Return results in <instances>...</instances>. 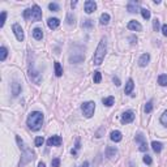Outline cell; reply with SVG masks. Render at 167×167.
Segmentation results:
<instances>
[{
	"label": "cell",
	"mask_w": 167,
	"mask_h": 167,
	"mask_svg": "<svg viewBox=\"0 0 167 167\" xmlns=\"http://www.w3.org/2000/svg\"><path fill=\"white\" fill-rule=\"evenodd\" d=\"M26 124L31 130H39L43 124V114L39 112V111H33L28 116Z\"/></svg>",
	"instance_id": "cell-1"
},
{
	"label": "cell",
	"mask_w": 167,
	"mask_h": 167,
	"mask_svg": "<svg viewBox=\"0 0 167 167\" xmlns=\"http://www.w3.org/2000/svg\"><path fill=\"white\" fill-rule=\"evenodd\" d=\"M106 47H107V43H106V39L102 38L101 42H99L98 47H97L95 52H94V56H93V62L95 65H101L105 59V55H106Z\"/></svg>",
	"instance_id": "cell-2"
},
{
	"label": "cell",
	"mask_w": 167,
	"mask_h": 167,
	"mask_svg": "<svg viewBox=\"0 0 167 167\" xmlns=\"http://www.w3.org/2000/svg\"><path fill=\"white\" fill-rule=\"evenodd\" d=\"M81 110H82V114L85 115V118H91V116L94 115V111H95V103H94V102L82 103Z\"/></svg>",
	"instance_id": "cell-3"
},
{
	"label": "cell",
	"mask_w": 167,
	"mask_h": 167,
	"mask_svg": "<svg viewBox=\"0 0 167 167\" xmlns=\"http://www.w3.org/2000/svg\"><path fill=\"white\" fill-rule=\"evenodd\" d=\"M33 158H34V153L30 149H25L24 150V154H22V158H21V162H20V167L25 166L26 163L33 161Z\"/></svg>",
	"instance_id": "cell-4"
},
{
	"label": "cell",
	"mask_w": 167,
	"mask_h": 167,
	"mask_svg": "<svg viewBox=\"0 0 167 167\" xmlns=\"http://www.w3.org/2000/svg\"><path fill=\"white\" fill-rule=\"evenodd\" d=\"M12 29H13V33H14V35H16V38H17V41L22 42L24 38H25V34H24L22 28H21L18 24H14V25L12 26Z\"/></svg>",
	"instance_id": "cell-5"
},
{
	"label": "cell",
	"mask_w": 167,
	"mask_h": 167,
	"mask_svg": "<svg viewBox=\"0 0 167 167\" xmlns=\"http://www.w3.org/2000/svg\"><path fill=\"white\" fill-rule=\"evenodd\" d=\"M136 142L140 144V151H146L147 150V144H146V139L142 133H139L136 136Z\"/></svg>",
	"instance_id": "cell-6"
},
{
	"label": "cell",
	"mask_w": 167,
	"mask_h": 167,
	"mask_svg": "<svg viewBox=\"0 0 167 167\" xmlns=\"http://www.w3.org/2000/svg\"><path fill=\"white\" fill-rule=\"evenodd\" d=\"M135 119V114L133 111H125L122 115V123L123 124H128V123H132Z\"/></svg>",
	"instance_id": "cell-7"
},
{
	"label": "cell",
	"mask_w": 167,
	"mask_h": 167,
	"mask_svg": "<svg viewBox=\"0 0 167 167\" xmlns=\"http://www.w3.org/2000/svg\"><path fill=\"white\" fill-rule=\"evenodd\" d=\"M42 20V11L38 5L33 7V14H31V21H41Z\"/></svg>",
	"instance_id": "cell-8"
},
{
	"label": "cell",
	"mask_w": 167,
	"mask_h": 167,
	"mask_svg": "<svg viewBox=\"0 0 167 167\" xmlns=\"http://www.w3.org/2000/svg\"><path fill=\"white\" fill-rule=\"evenodd\" d=\"M63 142L62 137L60 136H51L47 140V145L48 146H60Z\"/></svg>",
	"instance_id": "cell-9"
},
{
	"label": "cell",
	"mask_w": 167,
	"mask_h": 167,
	"mask_svg": "<svg viewBox=\"0 0 167 167\" xmlns=\"http://www.w3.org/2000/svg\"><path fill=\"white\" fill-rule=\"evenodd\" d=\"M95 9H97V3H95V1H93V0H88V1L85 3V12L88 14L93 13Z\"/></svg>",
	"instance_id": "cell-10"
},
{
	"label": "cell",
	"mask_w": 167,
	"mask_h": 167,
	"mask_svg": "<svg viewBox=\"0 0 167 167\" xmlns=\"http://www.w3.org/2000/svg\"><path fill=\"white\" fill-rule=\"evenodd\" d=\"M128 29H129V30H133V31H141L142 26H141V24H140L139 21L132 20V21L128 22Z\"/></svg>",
	"instance_id": "cell-11"
},
{
	"label": "cell",
	"mask_w": 167,
	"mask_h": 167,
	"mask_svg": "<svg viewBox=\"0 0 167 167\" xmlns=\"http://www.w3.org/2000/svg\"><path fill=\"white\" fill-rule=\"evenodd\" d=\"M47 25H48V28L50 29H52V30H54V29H56L57 26L60 25V20L59 18H48L47 20Z\"/></svg>",
	"instance_id": "cell-12"
},
{
	"label": "cell",
	"mask_w": 167,
	"mask_h": 167,
	"mask_svg": "<svg viewBox=\"0 0 167 167\" xmlns=\"http://www.w3.org/2000/svg\"><path fill=\"white\" fill-rule=\"evenodd\" d=\"M127 9H128V12H130V13H135V12L139 11V3H137V1H135V0H132V1H129V3H128Z\"/></svg>",
	"instance_id": "cell-13"
},
{
	"label": "cell",
	"mask_w": 167,
	"mask_h": 167,
	"mask_svg": "<svg viewBox=\"0 0 167 167\" xmlns=\"http://www.w3.org/2000/svg\"><path fill=\"white\" fill-rule=\"evenodd\" d=\"M149 60H150L149 54H142L139 59V65L140 67H146L147 63H149Z\"/></svg>",
	"instance_id": "cell-14"
},
{
	"label": "cell",
	"mask_w": 167,
	"mask_h": 167,
	"mask_svg": "<svg viewBox=\"0 0 167 167\" xmlns=\"http://www.w3.org/2000/svg\"><path fill=\"white\" fill-rule=\"evenodd\" d=\"M118 154V149L114 146H107L106 147V157L107 158H114Z\"/></svg>",
	"instance_id": "cell-15"
},
{
	"label": "cell",
	"mask_w": 167,
	"mask_h": 167,
	"mask_svg": "<svg viewBox=\"0 0 167 167\" xmlns=\"http://www.w3.org/2000/svg\"><path fill=\"white\" fill-rule=\"evenodd\" d=\"M111 140H112L114 142H120L123 139L122 136V132H119V130H114V132H111Z\"/></svg>",
	"instance_id": "cell-16"
},
{
	"label": "cell",
	"mask_w": 167,
	"mask_h": 167,
	"mask_svg": "<svg viewBox=\"0 0 167 167\" xmlns=\"http://www.w3.org/2000/svg\"><path fill=\"white\" fill-rule=\"evenodd\" d=\"M20 93H21V85L18 82H13L12 84V94H13V97H17Z\"/></svg>",
	"instance_id": "cell-17"
},
{
	"label": "cell",
	"mask_w": 167,
	"mask_h": 167,
	"mask_svg": "<svg viewBox=\"0 0 167 167\" xmlns=\"http://www.w3.org/2000/svg\"><path fill=\"white\" fill-rule=\"evenodd\" d=\"M133 88H135V82H133L132 78H129V80H128V82H127V85H125L124 93L125 94H130V93H132V90H133Z\"/></svg>",
	"instance_id": "cell-18"
},
{
	"label": "cell",
	"mask_w": 167,
	"mask_h": 167,
	"mask_svg": "<svg viewBox=\"0 0 167 167\" xmlns=\"http://www.w3.org/2000/svg\"><path fill=\"white\" fill-rule=\"evenodd\" d=\"M33 37H34L37 41H41V39H42V38H43V31H42V29L35 28L34 30H33Z\"/></svg>",
	"instance_id": "cell-19"
},
{
	"label": "cell",
	"mask_w": 167,
	"mask_h": 167,
	"mask_svg": "<svg viewBox=\"0 0 167 167\" xmlns=\"http://www.w3.org/2000/svg\"><path fill=\"white\" fill-rule=\"evenodd\" d=\"M108 21H110V14H108V13H102V16H101V18H99L101 25H107Z\"/></svg>",
	"instance_id": "cell-20"
},
{
	"label": "cell",
	"mask_w": 167,
	"mask_h": 167,
	"mask_svg": "<svg viewBox=\"0 0 167 167\" xmlns=\"http://www.w3.org/2000/svg\"><path fill=\"white\" fill-rule=\"evenodd\" d=\"M54 67H55V74H56L57 77H60L63 74V68H62V65H60L59 62H55L54 63Z\"/></svg>",
	"instance_id": "cell-21"
},
{
	"label": "cell",
	"mask_w": 167,
	"mask_h": 167,
	"mask_svg": "<svg viewBox=\"0 0 167 167\" xmlns=\"http://www.w3.org/2000/svg\"><path fill=\"white\" fill-rule=\"evenodd\" d=\"M102 102L105 106H107V107H111V106L114 105V102H115V99H114V97H107V98H103Z\"/></svg>",
	"instance_id": "cell-22"
},
{
	"label": "cell",
	"mask_w": 167,
	"mask_h": 167,
	"mask_svg": "<svg viewBox=\"0 0 167 167\" xmlns=\"http://www.w3.org/2000/svg\"><path fill=\"white\" fill-rule=\"evenodd\" d=\"M151 147H153V150L156 151V153H161V150H162V144H161V142L153 141V142H151Z\"/></svg>",
	"instance_id": "cell-23"
},
{
	"label": "cell",
	"mask_w": 167,
	"mask_h": 167,
	"mask_svg": "<svg viewBox=\"0 0 167 167\" xmlns=\"http://www.w3.org/2000/svg\"><path fill=\"white\" fill-rule=\"evenodd\" d=\"M7 55H8V50H7V47H1L0 48V60L1 62H4V60L7 59Z\"/></svg>",
	"instance_id": "cell-24"
},
{
	"label": "cell",
	"mask_w": 167,
	"mask_h": 167,
	"mask_svg": "<svg viewBox=\"0 0 167 167\" xmlns=\"http://www.w3.org/2000/svg\"><path fill=\"white\" fill-rule=\"evenodd\" d=\"M158 84L161 86H167V74H161L158 77Z\"/></svg>",
	"instance_id": "cell-25"
},
{
	"label": "cell",
	"mask_w": 167,
	"mask_h": 167,
	"mask_svg": "<svg viewBox=\"0 0 167 167\" xmlns=\"http://www.w3.org/2000/svg\"><path fill=\"white\" fill-rule=\"evenodd\" d=\"M31 14H33V9H25L24 11V18L25 20H31Z\"/></svg>",
	"instance_id": "cell-26"
},
{
	"label": "cell",
	"mask_w": 167,
	"mask_h": 167,
	"mask_svg": "<svg viewBox=\"0 0 167 167\" xmlns=\"http://www.w3.org/2000/svg\"><path fill=\"white\" fill-rule=\"evenodd\" d=\"M93 80L95 84H99L101 82V80H102V74H101V72H94V76H93Z\"/></svg>",
	"instance_id": "cell-27"
},
{
	"label": "cell",
	"mask_w": 167,
	"mask_h": 167,
	"mask_svg": "<svg viewBox=\"0 0 167 167\" xmlns=\"http://www.w3.org/2000/svg\"><path fill=\"white\" fill-rule=\"evenodd\" d=\"M141 14H142V17L145 18V20H149L150 18V11L146 8H142L141 9Z\"/></svg>",
	"instance_id": "cell-28"
},
{
	"label": "cell",
	"mask_w": 167,
	"mask_h": 167,
	"mask_svg": "<svg viewBox=\"0 0 167 167\" xmlns=\"http://www.w3.org/2000/svg\"><path fill=\"white\" fill-rule=\"evenodd\" d=\"M67 24H68V25H73L74 24V16L72 13L67 14Z\"/></svg>",
	"instance_id": "cell-29"
},
{
	"label": "cell",
	"mask_w": 167,
	"mask_h": 167,
	"mask_svg": "<svg viewBox=\"0 0 167 167\" xmlns=\"http://www.w3.org/2000/svg\"><path fill=\"white\" fill-rule=\"evenodd\" d=\"M151 110H153V102H151V101H149V102L145 105V112L149 114V112H151Z\"/></svg>",
	"instance_id": "cell-30"
},
{
	"label": "cell",
	"mask_w": 167,
	"mask_h": 167,
	"mask_svg": "<svg viewBox=\"0 0 167 167\" xmlns=\"http://www.w3.org/2000/svg\"><path fill=\"white\" fill-rule=\"evenodd\" d=\"M161 123L164 125V127H167V111H164V112L162 114V116H161Z\"/></svg>",
	"instance_id": "cell-31"
},
{
	"label": "cell",
	"mask_w": 167,
	"mask_h": 167,
	"mask_svg": "<svg viewBox=\"0 0 167 167\" xmlns=\"http://www.w3.org/2000/svg\"><path fill=\"white\" fill-rule=\"evenodd\" d=\"M48 9H50V11H54V12H57L59 11V5H57L56 3H50L48 4Z\"/></svg>",
	"instance_id": "cell-32"
},
{
	"label": "cell",
	"mask_w": 167,
	"mask_h": 167,
	"mask_svg": "<svg viewBox=\"0 0 167 167\" xmlns=\"http://www.w3.org/2000/svg\"><path fill=\"white\" fill-rule=\"evenodd\" d=\"M43 142H45V139H43L42 136L37 137V139H35V146H42Z\"/></svg>",
	"instance_id": "cell-33"
},
{
	"label": "cell",
	"mask_w": 167,
	"mask_h": 167,
	"mask_svg": "<svg viewBox=\"0 0 167 167\" xmlns=\"http://www.w3.org/2000/svg\"><path fill=\"white\" fill-rule=\"evenodd\" d=\"M5 18H7V12H1V21H0V28H3L4 24H5Z\"/></svg>",
	"instance_id": "cell-34"
},
{
	"label": "cell",
	"mask_w": 167,
	"mask_h": 167,
	"mask_svg": "<svg viewBox=\"0 0 167 167\" xmlns=\"http://www.w3.org/2000/svg\"><path fill=\"white\" fill-rule=\"evenodd\" d=\"M51 166L52 167H59L60 166V159L59 158H55L51 161Z\"/></svg>",
	"instance_id": "cell-35"
},
{
	"label": "cell",
	"mask_w": 167,
	"mask_h": 167,
	"mask_svg": "<svg viewBox=\"0 0 167 167\" xmlns=\"http://www.w3.org/2000/svg\"><path fill=\"white\" fill-rule=\"evenodd\" d=\"M153 29H154L156 31L159 30V20H158V18H156V20L153 21Z\"/></svg>",
	"instance_id": "cell-36"
},
{
	"label": "cell",
	"mask_w": 167,
	"mask_h": 167,
	"mask_svg": "<svg viewBox=\"0 0 167 167\" xmlns=\"http://www.w3.org/2000/svg\"><path fill=\"white\" fill-rule=\"evenodd\" d=\"M144 162H145L146 164H151V162H153V161H151V157L147 156V154H146V156L144 157Z\"/></svg>",
	"instance_id": "cell-37"
},
{
	"label": "cell",
	"mask_w": 167,
	"mask_h": 167,
	"mask_svg": "<svg viewBox=\"0 0 167 167\" xmlns=\"http://www.w3.org/2000/svg\"><path fill=\"white\" fill-rule=\"evenodd\" d=\"M82 26H84V28H91V26H93V22H91V20H86V22L82 24Z\"/></svg>",
	"instance_id": "cell-38"
},
{
	"label": "cell",
	"mask_w": 167,
	"mask_h": 167,
	"mask_svg": "<svg viewBox=\"0 0 167 167\" xmlns=\"http://www.w3.org/2000/svg\"><path fill=\"white\" fill-rule=\"evenodd\" d=\"M162 33H163L164 37H167V24H166V25L162 26Z\"/></svg>",
	"instance_id": "cell-39"
},
{
	"label": "cell",
	"mask_w": 167,
	"mask_h": 167,
	"mask_svg": "<svg viewBox=\"0 0 167 167\" xmlns=\"http://www.w3.org/2000/svg\"><path fill=\"white\" fill-rule=\"evenodd\" d=\"M114 82H115V84H116L118 86L120 85V81H119V78H118V77H114Z\"/></svg>",
	"instance_id": "cell-40"
},
{
	"label": "cell",
	"mask_w": 167,
	"mask_h": 167,
	"mask_svg": "<svg viewBox=\"0 0 167 167\" xmlns=\"http://www.w3.org/2000/svg\"><path fill=\"white\" fill-rule=\"evenodd\" d=\"M38 167H46L45 162H39V163H38Z\"/></svg>",
	"instance_id": "cell-41"
},
{
	"label": "cell",
	"mask_w": 167,
	"mask_h": 167,
	"mask_svg": "<svg viewBox=\"0 0 167 167\" xmlns=\"http://www.w3.org/2000/svg\"><path fill=\"white\" fill-rule=\"evenodd\" d=\"M81 167H89V162H84Z\"/></svg>",
	"instance_id": "cell-42"
},
{
	"label": "cell",
	"mask_w": 167,
	"mask_h": 167,
	"mask_svg": "<svg viewBox=\"0 0 167 167\" xmlns=\"http://www.w3.org/2000/svg\"><path fill=\"white\" fill-rule=\"evenodd\" d=\"M71 5H72V8H74V7L77 5V1H72V3H71Z\"/></svg>",
	"instance_id": "cell-43"
}]
</instances>
